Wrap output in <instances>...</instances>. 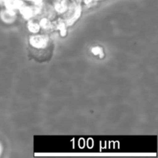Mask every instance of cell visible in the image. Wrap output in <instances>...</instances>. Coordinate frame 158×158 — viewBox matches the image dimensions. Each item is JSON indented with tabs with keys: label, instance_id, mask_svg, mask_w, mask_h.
I'll return each instance as SVG.
<instances>
[{
	"label": "cell",
	"instance_id": "obj_1",
	"mask_svg": "<svg viewBox=\"0 0 158 158\" xmlns=\"http://www.w3.org/2000/svg\"><path fill=\"white\" fill-rule=\"evenodd\" d=\"M68 3L69 6L63 19L66 21L67 26H72L80 19L82 13V8L80 3L77 1H73L71 3L68 2Z\"/></svg>",
	"mask_w": 158,
	"mask_h": 158
},
{
	"label": "cell",
	"instance_id": "obj_2",
	"mask_svg": "<svg viewBox=\"0 0 158 158\" xmlns=\"http://www.w3.org/2000/svg\"><path fill=\"white\" fill-rule=\"evenodd\" d=\"M19 10L20 13H21V15H23V17L25 19L29 20L32 18H33L34 16L38 15L39 13H40L42 9L35 6H28L23 4Z\"/></svg>",
	"mask_w": 158,
	"mask_h": 158
},
{
	"label": "cell",
	"instance_id": "obj_3",
	"mask_svg": "<svg viewBox=\"0 0 158 158\" xmlns=\"http://www.w3.org/2000/svg\"><path fill=\"white\" fill-rule=\"evenodd\" d=\"M49 39L46 35H33L29 39V43L31 46L36 49H45L48 46Z\"/></svg>",
	"mask_w": 158,
	"mask_h": 158
},
{
	"label": "cell",
	"instance_id": "obj_4",
	"mask_svg": "<svg viewBox=\"0 0 158 158\" xmlns=\"http://www.w3.org/2000/svg\"><path fill=\"white\" fill-rule=\"evenodd\" d=\"M0 18L4 23H12L16 19V12L6 9L0 12Z\"/></svg>",
	"mask_w": 158,
	"mask_h": 158
},
{
	"label": "cell",
	"instance_id": "obj_5",
	"mask_svg": "<svg viewBox=\"0 0 158 158\" xmlns=\"http://www.w3.org/2000/svg\"><path fill=\"white\" fill-rule=\"evenodd\" d=\"M52 24H53V29H58L62 36H65L66 35L67 24L63 19H58L56 21L52 23Z\"/></svg>",
	"mask_w": 158,
	"mask_h": 158
},
{
	"label": "cell",
	"instance_id": "obj_6",
	"mask_svg": "<svg viewBox=\"0 0 158 158\" xmlns=\"http://www.w3.org/2000/svg\"><path fill=\"white\" fill-rule=\"evenodd\" d=\"M68 6H69L68 0H58L54 4L53 9L58 13L63 14L66 12V10L68 9Z\"/></svg>",
	"mask_w": 158,
	"mask_h": 158
},
{
	"label": "cell",
	"instance_id": "obj_7",
	"mask_svg": "<svg viewBox=\"0 0 158 158\" xmlns=\"http://www.w3.org/2000/svg\"><path fill=\"white\" fill-rule=\"evenodd\" d=\"M23 4L24 3L22 0H5L3 5L6 6V9L16 11V9H19Z\"/></svg>",
	"mask_w": 158,
	"mask_h": 158
},
{
	"label": "cell",
	"instance_id": "obj_8",
	"mask_svg": "<svg viewBox=\"0 0 158 158\" xmlns=\"http://www.w3.org/2000/svg\"><path fill=\"white\" fill-rule=\"evenodd\" d=\"M40 28H43L45 30H52L53 29V24L47 17H43L40 22Z\"/></svg>",
	"mask_w": 158,
	"mask_h": 158
},
{
	"label": "cell",
	"instance_id": "obj_9",
	"mask_svg": "<svg viewBox=\"0 0 158 158\" xmlns=\"http://www.w3.org/2000/svg\"><path fill=\"white\" fill-rule=\"evenodd\" d=\"M27 28L29 32H32V33H37L40 30V24L37 23L36 22L32 21V20L30 19L29 20L27 23Z\"/></svg>",
	"mask_w": 158,
	"mask_h": 158
},
{
	"label": "cell",
	"instance_id": "obj_10",
	"mask_svg": "<svg viewBox=\"0 0 158 158\" xmlns=\"http://www.w3.org/2000/svg\"><path fill=\"white\" fill-rule=\"evenodd\" d=\"M91 52L95 56H100V58H103L104 54H103V50L101 47L100 46H94L91 49Z\"/></svg>",
	"mask_w": 158,
	"mask_h": 158
},
{
	"label": "cell",
	"instance_id": "obj_11",
	"mask_svg": "<svg viewBox=\"0 0 158 158\" xmlns=\"http://www.w3.org/2000/svg\"><path fill=\"white\" fill-rule=\"evenodd\" d=\"M28 1L32 2L34 3V6H37V7L40 8V9H43V0H28Z\"/></svg>",
	"mask_w": 158,
	"mask_h": 158
},
{
	"label": "cell",
	"instance_id": "obj_12",
	"mask_svg": "<svg viewBox=\"0 0 158 158\" xmlns=\"http://www.w3.org/2000/svg\"><path fill=\"white\" fill-rule=\"evenodd\" d=\"M97 1H95V0H84V2L85 4L86 5V6H91L92 4H94V3L96 2Z\"/></svg>",
	"mask_w": 158,
	"mask_h": 158
},
{
	"label": "cell",
	"instance_id": "obj_13",
	"mask_svg": "<svg viewBox=\"0 0 158 158\" xmlns=\"http://www.w3.org/2000/svg\"><path fill=\"white\" fill-rule=\"evenodd\" d=\"M5 0H0V5H3L4 4Z\"/></svg>",
	"mask_w": 158,
	"mask_h": 158
},
{
	"label": "cell",
	"instance_id": "obj_14",
	"mask_svg": "<svg viewBox=\"0 0 158 158\" xmlns=\"http://www.w3.org/2000/svg\"><path fill=\"white\" fill-rule=\"evenodd\" d=\"M1 153H2V146L1 144H0V154H1Z\"/></svg>",
	"mask_w": 158,
	"mask_h": 158
},
{
	"label": "cell",
	"instance_id": "obj_15",
	"mask_svg": "<svg viewBox=\"0 0 158 158\" xmlns=\"http://www.w3.org/2000/svg\"><path fill=\"white\" fill-rule=\"evenodd\" d=\"M95 1H98V0H95Z\"/></svg>",
	"mask_w": 158,
	"mask_h": 158
}]
</instances>
